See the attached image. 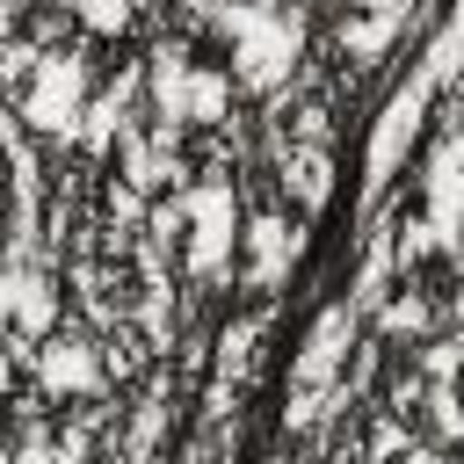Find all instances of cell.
Segmentation results:
<instances>
[{
    "label": "cell",
    "mask_w": 464,
    "mask_h": 464,
    "mask_svg": "<svg viewBox=\"0 0 464 464\" xmlns=\"http://www.w3.org/2000/svg\"><path fill=\"white\" fill-rule=\"evenodd\" d=\"M326 174H334V167H326V152H319V145H304V152H290V160H283V188H290L304 210H319V203H326V188H334Z\"/></svg>",
    "instance_id": "8fae6325"
},
{
    "label": "cell",
    "mask_w": 464,
    "mask_h": 464,
    "mask_svg": "<svg viewBox=\"0 0 464 464\" xmlns=\"http://www.w3.org/2000/svg\"><path fill=\"white\" fill-rule=\"evenodd\" d=\"M80 22H87L94 36H116V29L130 22V0H80Z\"/></svg>",
    "instance_id": "4fadbf2b"
},
{
    "label": "cell",
    "mask_w": 464,
    "mask_h": 464,
    "mask_svg": "<svg viewBox=\"0 0 464 464\" xmlns=\"http://www.w3.org/2000/svg\"><path fill=\"white\" fill-rule=\"evenodd\" d=\"M181 203H188V268H196V276H225L232 246L246 239L232 188H225V181H203V188H188Z\"/></svg>",
    "instance_id": "3957f363"
},
{
    "label": "cell",
    "mask_w": 464,
    "mask_h": 464,
    "mask_svg": "<svg viewBox=\"0 0 464 464\" xmlns=\"http://www.w3.org/2000/svg\"><path fill=\"white\" fill-rule=\"evenodd\" d=\"M36 377H44V392H58V399H94V392H102L94 348H87V341H65V334H51V341L36 348Z\"/></svg>",
    "instance_id": "8992f818"
},
{
    "label": "cell",
    "mask_w": 464,
    "mask_h": 464,
    "mask_svg": "<svg viewBox=\"0 0 464 464\" xmlns=\"http://www.w3.org/2000/svg\"><path fill=\"white\" fill-rule=\"evenodd\" d=\"M58 7H80V0H58Z\"/></svg>",
    "instance_id": "9a60e30c"
},
{
    "label": "cell",
    "mask_w": 464,
    "mask_h": 464,
    "mask_svg": "<svg viewBox=\"0 0 464 464\" xmlns=\"http://www.w3.org/2000/svg\"><path fill=\"white\" fill-rule=\"evenodd\" d=\"M7 319H14V334L58 326V290H51L44 268H29V254H14V268H7Z\"/></svg>",
    "instance_id": "52a82bcc"
},
{
    "label": "cell",
    "mask_w": 464,
    "mask_h": 464,
    "mask_svg": "<svg viewBox=\"0 0 464 464\" xmlns=\"http://www.w3.org/2000/svg\"><path fill=\"white\" fill-rule=\"evenodd\" d=\"M188 80H196L188 51H181V44H160V51H152L145 87H152V109L167 116V130H174V123H188Z\"/></svg>",
    "instance_id": "ba28073f"
},
{
    "label": "cell",
    "mask_w": 464,
    "mask_h": 464,
    "mask_svg": "<svg viewBox=\"0 0 464 464\" xmlns=\"http://www.w3.org/2000/svg\"><path fill=\"white\" fill-rule=\"evenodd\" d=\"M348 334H355V312L348 304H326L319 319H312V334H304V355H297V392H326L334 384V370H341V355H348Z\"/></svg>",
    "instance_id": "5b68a950"
},
{
    "label": "cell",
    "mask_w": 464,
    "mask_h": 464,
    "mask_svg": "<svg viewBox=\"0 0 464 464\" xmlns=\"http://www.w3.org/2000/svg\"><path fill=\"white\" fill-rule=\"evenodd\" d=\"M435 87H442V80H435V72L420 65V72H413V80H406V87H399V94L384 102V116H377V138H370V188H384V181H392V167L406 160V145L420 138V123H428V102H435Z\"/></svg>",
    "instance_id": "277c9868"
},
{
    "label": "cell",
    "mask_w": 464,
    "mask_h": 464,
    "mask_svg": "<svg viewBox=\"0 0 464 464\" xmlns=\"http://www.w3.org/2000/svg\"><path fill=\"white\" fill-rule=\"evenodd\" d=\"M420 326H428V304L420 297H392L384 304V334H420Z\"/></svg>",
    "instance_id": "5bb4252c"
},
{
    "label": "cell",
    "mask_w": 464,
    "mask_h": 464,
    "mask_svg": "<svg viewBox=\"0 0 464 464\" xmlns=\"http://www.w3.org/2000/svg\"><path fill=\"white\" fill-rule=\"evenodd\" d=\"M232 109V80L225 72H196L188 80V123H218Z\"/></svg>",
    "instance_id": "7c38bea8"
},
{
    "label": "cell",
    "mask_w": 464,
    "mask_h": 464,
    "mask_svg": "<svg viewBox=\"0 0 464 464\" xmlns=\"http://www.w3.org/2000/svg\"><path fill=\"white\" fill-rule=\"evenodd\" d=\"M290 261H297V232H290L283 218H254V225H246V276L268 290V283L290 276Z\"/></svg>",
    "instance_id": "9c48e42d"
},
{
    "label": "cell",
    "mask_w": 464,
    "mask_h": 464,
    "mask_svg": "<svg viewBox=\"0 0 464 464\" xmlns=\"http://www.w3.org/2000/svg\"><path fill=\"white\" fill-rule=\"evenodd\" d=\"M87 109H94L87 102V58L80 51H44V65L22 87V123L44 130V138H80Z\"/></svg>",
    "instance_id": "7a4b0ae2"
},
{
    "label": "cell",
    "mask_w": 464,
    "mask_h": 464,
    "mask_svg": "<svg viewBox=\"0 0 464 464\" xmlns=\"http://www.w3.org/2000/svg\"><path fill=\"white\" fill-rule=\"evenodd\" d=\"M218 29L232 36V80H239V87H254V94L283 87V80H290V65H297V51H304L297 22H290L283 7H268V0H239V7H225V14H218Z\"/></svg>",
    "instance_id": "6da1fadb"
},
{
    "label": "cell",
    "mask_w": 464,
    "mask_h": 464,
    "mask_svg": "<svg viewBox=\"0 0 464 464\" xmlns=\"http://www.w3.org/2000/svg\"><path fill=\"white\" fill-rule=\"evenodd\" d=\"M399 22H406V0H370V7L341 29V51H348V58H377V51H392Z\"/></svg>",
    "instance_id": "30bf717a"
}]
</instances>
